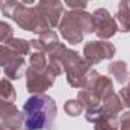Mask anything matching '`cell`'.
Segmentation results:
<instances>
[{"label":"cell","instance_id":"6da1fadb","mask_svg":"<svg viewBox=\"0 0 130 130\" xmlns=\"http://www.w3.org/2000/svg\"><path fill=\"white\" fill-rule=\"evenodd\" d=\"M56 117V104L47 95L30 97L24 104V126L27 130L48 129Z\"/></svg>","mask_w":130,"mask_h":130}]
</instances>
